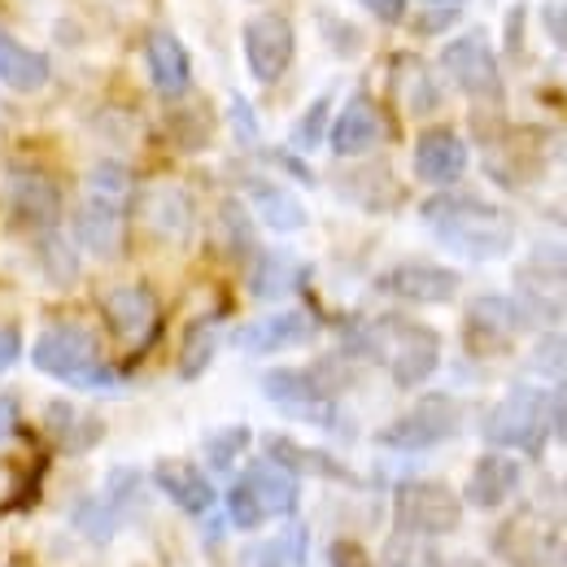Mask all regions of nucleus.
Here are the masks:
<instances>
[{"instance_id":"obj_43","label":"nucleus","mask_w":567,"mask_h":567,"mask_svg":"<svg viewBox=\"0 0 567 567\" xmlns=\"http://www.w3.org/2000/svg\"><path fill=\"white\" fill-rule=\"evenodd\" d=\"M18 350H22V341H18V332H13V328H0V371L18 362Z\"/></svg>"},{"instance_id":"obj_31","label":"nucleus","mask_w":567,"mask_h":567,"mask_svg":"<svg viewBox=\"0 0 567 567\" xmlns=\"http://www.w3.org/2000/svg\"><path fill=\"white\" fill-rule=\"evenodd\" d=\"M74 528L87 537V542H110L114 528H118V506L110 497H83L74 506Z\"/></svg>"},{"instance_id":"obj_46","label":"nucleus","mask_w":567,"mask_h":567,"mask_svg":"<svg viewBox=\"0 0 567 567\" xmlns=\"http://www.w3.org/2000/svg\"><path fill=\"white\" fill-rule=\"evenodd\" d=\"M427 4H441V9H458L463 0H427Z\"/></svg>"},{"instance_id":"obj_42","label":"nucleus","mask_w":567,"mask_h":567,"mask_svg":"<svg viewBox=\"0 0 567 567\" xmlns=\"http://www.w3.org/2000/svg\"><path fill=\"white\" fill-rule=\"evenodd\" d=\"M550 432L567 445V384L550 398Z\"/></svg>"},{"instance_id":"obj_33","label":"nucleus","mask_w":567,"mask_h":567,"mask_svg":"<svg viewBox=\"0 0 567 567\" xmlns=\"http://www.w3.org/2000/svg\"><path fill=\"white\" fill-rule=\"evenodd\" d=\"M249 427L245 424H231V427H218V432H210L206 436V463H210L214 472H227L240 454H245V445H249Z\"/></svg>"},{"instance_id":"obj_13","label":"nucleus","mask_w":567,"mask_h":567,"mask_svg":"<svg viewBox=\"0 0 567 567\" xmlns=\"http://www.w3.org/2000/svg\"><path fill=\"white\" fill-rule=\"evenodd\" d=\"M467 171V144L450 127H427L415 141V175L432 188H450L458 184Z\"/></svg>"},{"instance_id":"obj_34","label":"nucleus","mask_w":567,"mask_h":567,"mask_svg":"<svg viewBox=\"0 0 567 567\" xmlns=\"http://www.w3.org/2000/svg\"><path fill=\"white\" fill-rule=\"evenodd\" d=\"M524 280H542L546 288L567 284V245H537L533 258H528Z\"/></svg>"},{"instance_id":"obj_9","label":"nucleus","mask_w":567,"mask_h":567,"mask_svg":"<svg viewBox=\"0 0 567 567\" xmlns=\"http://www.w3.org/2000/svg\"><path fill=\"white\" fill-rule=\"evenodd\" d=\"M292 49L297 35L284 13H254L245 22V62L258 83H280L284 71L292 66Z\"/></svg>"},{"instance_id":"obj_22","label":"nucleus","mask_w":567,"mask_h":567,"mask_svg":"<svg viewBox=\"0 0 567 567\" xmlns=\"http://www.w3.org/2000/svg\"><path fill=\"white\" fill-rule=\"evenodd\" d=\"M240 481L249 485V494L258 497V506L267 511V519H271V515H292V511H297V502H301V485H297V476H292V472H284L280 463H271V458L254 463Z\"/></svg>"},{"instance_id":"obj_15","label":"nucleus","mask_w":567,"mask_h":567,"mask_svg":"<svg viewBox=\"0 0 567 567\" xmlns=\"http://www.w3.org/2000/svg\"><path fill=\"white\" fill-rule=\"evenodd\" d=\"M380 136H384V118H380L371 96H350L346 110L328 127V144L337 157H362L380 144Z\"/></svg>"},{"instance_id":"obj_27","label":"nucleus","mask_w":567,"mask_h":567,"mask_svg":"<svg viewBox=\"0 0 567 567\" xmlns=\"http://www.w3.org/2000/svg\"><path fill=\"white\" fill-rule=\"evenodd\" d=\"M35 254H40V267H44V276L58 284V288H71L74 276H79V258H74L71 240L66 236H58L53 227L49 231H40V240H35Z\"/></svg>"},{"instance_id":"obj_7","label":"nucleus","mask_w":567,"mask_h":567,"mask_svg":"<svg viewBox=\"0 0 567 567\" xmlns=\"http://www.w3.org/2000/svg\"><path fill=\"white\" fill-rule=\"evenodd\" d=\"M441 71L450 74V83L458 92H467L472 101H497L502 96V71H497L494 49L481 31H467L458 40H450L441 49Z\"/></svg>"},{"instance_id":"obj_38","label":"nucleus","mask_w":567,"mask_h":567,"mask_svg":"<svg viewBox=\"0 0 567 567\" xmlns=\"http://www.w3.org/2000/svg\"><path fill=\"white\" fill-rule=\"evenodd\" d=\"M328 564L332 567H371V555L358 542H332L328 546Z\"/></svg>"},{"instance_id":"obj_32","label":"nucleus","mask_w":567,"mask_h":567,"mask_svg":"<svg viewBox=\"0 0 567 567\" xmlns=\"http://www.w3.org/2000/svg\"><path fill=\"white\" fill-rule=\"evenodd\" d=\"M49 427L66 441V450H92V441L101 436V424H96V420L74 415V406H66V402L49 406Z\"/></svg>"},{"instance_id":"obj_17","label":"nucleus","mask_w":567,"mask_h":567,"mask_svg":"<svg viewBox=\"0 0 567 567\" xmlns=\"http://www.w3.org/2000/svg\"><path fill=\"white\" fill-rule=\"evenodd\" d=\"M519 481H524L519 458H511V454H481L472 476H467V502L481 506V511H497V506H506L511 497L519 494Z\"/></svg>"},{"instance_id":"obj_41","label":"nucleus","mask_w":567,"mask_h":567,"mask_svg":"<svg viewBox=\"0 0 567 567\" xmlns=\"http://www.w3.org/2000/svg\"><path fill=\"white\" fill-rule=\"evenodd\" d=\"M542 22H546V31H550V40L567 49V4H550L546 13H542Z\"/></svg>"},{"instance_id":"obj_12","label":"nucleus","mask_w":567,"mask_h":567,"mask_svg":"<svg viewBox=\"0 0 567 567\" xmlns=\"http://www.w3.org/2000/svg\"><path fill=\"white\" fill-rule=\"evenodd\" d=\"M315 337V319L306 310H276V315H262L254 323H245L236 332V346L245 354H280L292 346H306Z\"/></svg>"},{"instance_id":"obj_30","label":"nucleus","mask_w":567,"mask_h":567,"mask_svg":"<svg viewBox=\"0 0 567 567\" xmlns=\"http://www.w3.org/2000/svg\"><path fill=\"white\" fill-rule=\"evenodd\" d=\"M214 350H218V328H214L210 319H202V323H193L188 328V337H184V354H179V375L184 380H197L206 367H210Z\"/></svg>"},{"instance_id":"obj_40","label":"nucleus","mask_w":567,"mask_h":567,"mask_svg":"<svg viewBox=\"0 0 567 567\" xmlns=\"http://www.w3.org/2000/svg\"><path fill=\"white\" fill-rule=\"evenodd\" d=\"M358 4L380 22H402V13H406V0H358Z\"/></svg>"},{"instance_id":"obj_10","label":"nucleus","mask_w":567,"mask_h":567,"mask_svg":"<svg viewBox=\"0 0 567 567\" xmlns=\"http://www.w3.org/2000/svg\"><path fill=\"white\" fill-rule=\"evenodd\" d=\"M4 206L18 223L49 231L58 223V214H62V193H58L53 175H44L35 166H13L4 175Z\"/></svg>"},{"instance_id":"obj_11","label":"nucleus","mask_w":567,"mask_h":567,"mask_svg":"<svg viewBox=\"0 0 567 567\" xmlns=\"http://www.w3.org/2000/svg\"><path fill=\"white\" fill-rule=\"evenodd\" d=\"M458 271L450 267H436V262H402L393 271H384L375 288L398 297V301H415V306H441L458 292Z\"/></svg>"},{"instance_id":"obj_5","label":"nucleus","mask_w":567,"mask_h":567,"mask_svg":"<svg viewBox=\"0 0 567 567\" xmlns=\"http://www.w3.org/2000/svg\"><path fill=\"white\" fill-rule=\"evenodd\" d=\"M393 515L411 537H445L463 524V502L441 481H406L393 494Z\"/></svg>"},{"instance_id":"obj_4","label":"nucleus","mask_w":567,"mask_h":567,"mask_svg":"<svg viewBox=\"0 0 567 567\" xmlns=\"http://www.w3.org/2000/svg\"><path fill=\"white\" fill-rule=\"evenodd\" d=\"M485 441L502 450H524V454H542L546 436H550V393L537 384H515L494 411L485 415Z\"/></svg>"},{"instance_id":"obj_29","label":"nucleus","mask_w":567,"mask_h":567,"mask_svg":"<svg viewBox=\"0 0 567 567\" xmlns=\"http://www.w3.org/2000/svg\"><path fill=\"white\" fill-rule=\"evenodd\" d=\"M87 197L127 210V202H132V171H127L123 162H96V166L87 171Z\"/></svg>"},{"instance_id":"obj_36","label":"nucleus","mask_w":567,"mask_h":567,"mask_svg":"<svg viewBox=\"0 0 567 567\" xmlns=\"http://www.w3.org/2000/svg\"><path fill=\"white\" fill-rule=\"evenodd\" d=\"M227 515H231V524H236L240 533H254V528L267 519V511L258 506V497L249 494L245 481H236V485L227 489Z\"/></svg>"},{"instance_id":"obj_23","label":"nucleus","mask_w":567,"mask_h":567,"mask_svg":"<svg viewBox=\"0 0 567 567\" xmlns=\"http://www.w3.org/2000/svg\"><path fill=\"white\" fill-rule=\"evenodd\" d=\"M524 323H528V310H524L519 301L502 297V292L476 297L472 310H467V328H472V337H489V341H497V346H506Z\"/></svg>"},{"instance_id":"obj_2","label":"nucleus","mask_w":567,"mask_h":567,"mask_svg":"<svg viewBox=\"0 0 567 567\" xmlns=\"http://www.w3.org/2000/svg\"><path fill=\"white\" fill-rule=\"evenodd\" d=\"M358 350L389 367L398 389H420L441 367V337L415 319H380L358 337Z\"/></svg>"},{"instance_id":"obj_35","label":"nucleus","mask_w":567,"mask_h":567,"mask_svg":"<svg viewBox=\"0 0 567 567\" xmlns=\"http://www.w3.org/2000/svg\"><path fill=\"white\" fill-rule=\"evenodd\" d=\"M328 114H332V96L323 92V96H315V101H310V110H306V114H301V123L292 127V144H297V148H315V144L328 136V127H332V123H328Z\"/></svg>"},{"instance_id":"obj_25","label":"nucleus","mask_w":567,"mask_h":567,"mask_svg":"<svg viewBox=\"0 0 567 567\" xmlns=\"http://www.w3.org/2000/svg\"><path fill=\"white\" fill-rule=\"evenodd\" d=\"M249 197H254V210H258V218H262L271 231H301V227L310 223L306 206H301V202H297L288 188H280V184L254 179V184H249Z\"/></svg>"},{"instance_id":"obj_3","label":"nucleus","mask_w":567,"mask_h":567,"mask_svg":"<svg viewBox=\"0 0 567 567\" xmlns=\"http://www.w3.org/2000/svg\"><path fill=\"white\" fill-rule=\"evenodd\" d=\"M31 362L62 380V384H74V389H114L118 384V371L101 362V350H96V337L79 323H58L49 328L35 350H31Z\"/></svg>"},{"instance_id":"obj_8","label":"nucleus","mask_w":567,"mask_h":567,"mask_svg":"<svg viewBox=\"0 0 567 567\" xmlns=\"http://www.w3.org/2000/svg\"><path fill=\"white\" fill-rule=\"evenodd\" d=\"M262 393H267V402H276L284 415H292V420L332 424V389L323 384L319 371L276 367V371L262 375Z\"/></svg>"},{"instance_id":"obj_39","label":"nucleus","mask_w":567,"mask_h":567,"mask_svg":"<svg viewBox=\"0 0 567 567\" xmlns=\"http://www.w3.org/2000/svg\"><path fill=\"white\" fill-rule=\"evenodd\" d=\"M223 227L231 231V245H236V249H249V218H245V210H240L236 202L223 206Z\"/></svg>"},{"instance_id":"obj_45","label":"nucleus","mask_w":567,"mask_h":567,"mask_svg":"<svg viewBox=\"0 0 567 567\" xmlns=\"http://www.w3.org/2000/svg\"><path fill=\"white\" fill-rule=\"evenodd\" d=\"M13 427H18V406L9 398H0V441H9Z\"/></svg>"},{"instance_id":"obj_37","label":"nucleus","mask_w":567,"mask_h":567,"mask_svg":"<svg viewBox=\"0 0 567 567\" xmlns=\"http://www.w3.org/2000/svg\"><path fill=\"white\" fill-rule=\"evenodd\" d=\"M227 118H231V132L240 144H254L258 141V118H254V105L245 96H231L227 101Z\"/></svg>"},{"instance_id":"obj_44","label":"nucleus","mask_w":567,"mask_h":567,"mask_svg":"<svg viewBox=\"0 0 567 567\" xmlns=\"http://www.w3.org/2000/svg\"><path fill=\"white\" fill-rule=\"evenodd\" d=\"M454 18H458V9H436L432 18H424V22H420V31H424V35H432V31H445Z\"/></svg>"},{"instance_id":"obj_20","label":"nucleus","mask_w":567,"mask_h":567,"mask_svg":"<svg viewBox=\"0 0 567 567\" xmlns=\"http://www.w3.org/2000/svg\"><path fill=\"white\" fill-rule=\"evenodd\" d=\"M101 306H105L110 328H114L123 341L148 337V328H153V319H157V301H153V292H148L144 284H118V288H110Z\"/></svg>"},{"instance_id":"obj_21","label":"nucleus","mask_w":567,"mask_h":567,"mask_svg":"<svg viewBox=\"0 0 567 567\" xmlns=\"http://www.w3.org/2000/svg\"><path fill=\"white\" fill-rule=\"evenodd\" d=\"M49 74H53V66H49V58L40 49H31L18 35L0 31V83L4 87H13V92H40L49 83Z\"/></svg>"},{"instance_id":"obj_6","label":"nucleus","mask_w":567,"mask_h":567,"mask_svg":"<svg viewBox=\"0 0 567 567\" xmlns=\"http://www.w3.org/2000/svg\"><path fill=\"white\" fill-rule=\"evenodd\" d=\"M458 427H463L458 402L450 393H427L406 415H398L393 424L380 432V445L402 450V454H415V450H432V445L450 441Z\"/></svg>"},{"instance_id":"obj_18","label":"nucleus","mask_w":567,"mask_h":567,"mask_svg":"<svg viewBox=\"0 0 567 567\" xmlns=\"http://www.w3.org/2000/svg\"><path fill=\"white\" fill-rule=\"evenodd\" d=\"M153 485L171 497L184 515H206L214 506V485L206 481V472L193 467L188 458H162L153 467Z\"/></svg>"},{"instance_id":"obj_19","label":"nucleus","mask_w":567,"mask_h":567,"mask_svg":"<svg viewBox=\"0 0 567 567\" xmlns=\"http://www.w3.org/2000/svg\"><path fill=\"white\" fill-rule=\"evenodd\" d=\"M144 62H148V79L162 96H184L188 83H193V62H188V49L179 44V35L171 31H153L148 44H144Z\"/></svg>"},{"instance_id":"obj_14","label":"nucleus","mask_w":567,"mask_h":567,"mask_svg":"<svg viewBox=\"0 0 567 567\" xmlns=\"http://www.w3.org/2000/svg\"><path fill=\"white\" fill-rule=\"evenodd\" d=\"M141 214L153 236L175 240V245L197 231V206H193V197H188L179 184H153V188L144 193Z\"/></svg>"},{"instance_id":"obj_1","label":"nucleus","mask_w":567,"mask_h":567,"mask_svg":"<svg viewBox=\"0 0 567 567\" xmlns=\"http://www.w3.org/2000/svg\"><path fill=\"white\" fill-rule=\"evenodd\" d=\"M424 223L427 231L458 258H472V262H494L506 258L511 245H515V223L511 214L481 202V197H463V193H441L424 202Z\"/></svg>"},{"instance_id":"obj_28","label":"nucleus","mask_w":567,"mask_h":567,"mask_svg":"<svg viewBox=\"0 0 567 567\" xmlns=\"http://www.w3.org/2000/svg\"><path fill=\"white\" fill-rule=\"evenodd\" d=\"M398 92H402V101H406L411 114H432V110L441 105V92H436L432 74H427V66L415 62V58H406V62L398 66Z\"/></svg>"},{"instance_id":"obj_26","label":"nucleus","mask_w":567,"mask_h":567,"mask_svg":"<svg viewBox=\"0 0 567 567\" xmlns=\"http://www.w3.org/2000/svg\"><path fill=\"white\" fill-rule=\"evenodd\" d=\"M297 280H301V267L288 254H258V262L249 271V292L258 301H276V297H288Z\"/></svg>"},{"instance_id":"obj_24","label":"nucleus","mask_w":567,"mask_h":567,"mask_svg":"<svg viewBox=\"0 0 567 567\" xmlns=\"http://www.w3.org/2000/svg\"><path fill=\"white\" fill-rule=\"evenodd\" d=\"M267 458L271 463H280L284 472H292V476H328V481H354L332 454H323V450H306V445H297V441H288V436H267Z\"/></svg>"},{"instance_id":"obj_16","label":"nucleus","mask_w":567,"mask_h":567,"mask_svg":"<svg viewBox=\"0 0 567 567\" xmlns=\"http://www.w3.org/2000/svg\"><path fill=\"white\" fill-rule=\"evenodd\" d=\"M71 231H74V245L87 249L92 258H114L118 245H123V206L83 197V206L74 210Z\"/></svg>"}]
</instances>
